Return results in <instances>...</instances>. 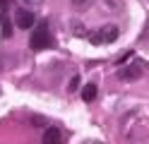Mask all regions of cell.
Wrapping results in <instances>:
<instances>
[{
    "instance_id": "obj_12",
    "label": "cell",
    "mask_w": 149,
    "mask_h": 144,
    "mask_svg": "<svg viewBox=\"0 0 149 144\" xmlns=\"http://www.w3.org/2000/svg\"><path fill=\"white\" fill-rule=\"evenodd\" d=\"M77 84H79V77H74V79L70 82V91H74V89H77Z\"/></svg>"
},
{
    "instance_id": "obj_7",
    "label": "cell",
    "mask_w": 149,
    "mask_h": 144,
    "mask_svg": "<svg viewBox=\"0 0 149 144\" xmlns=\"http://www.w3.org/2000/svg\"><path fill=\"white\" fill-rule=\"evenodd\" d=\"M91 5H94V0H72V7L74 10H87Z\"/></svg>"
},
{
    "instance_id": "obj_11",
    "label": "cell",
    "mask_w": 149,
    "mask_h": 144,
    "mask_svg": "<svg viewBox=\"0 0 149 144\" xmlns=\"http://www.w3.org/2000/svg\"><path fill=\"white\" fill-rule=\"evenodd\" d=\"M7 5H10V0H0V19L7 17Z\"/></svg>"
},
{
    "instance_id": "obj_3",
    "label": "cell",
    "mask_w": 149,
    "mask_h": 144,
    "mask_svg": "<svg viewBox=\"0 0 149 144\" xmlns=\"http://www.w3.org/2000/svg\"><path fill=\"white\" fill-rule=\"evenodd\" d=\"M15 24L19 26V29L34 26V12H31V10H24V7H17V12H15Z\"/></svg>"
},
{
    "instance_id": "obj_10",
    "label": "cell",
    "mask_w": 149,
    "mask_h": 144,
    "mask_svg": "<svg viewBox=\"0 0 149 144\" xmlns=\"http://www.w3.org/2000/svg\"><path fill=\"white\" fill-rule=\"evenodd\" d=\"M72 34H74V36H84V34H87L84 24H82V22H74V24H72Z\"/></svg>"
},
{
    "instance_id": "obj_13",
    "label": "cell",
    "mask_w": 149,
    "mask_h": 144,
    "mask_svg": "<svg viewBox=\"0 0 149 144\" xmlns=\"http://www.w3.org/2000/svg\"><path fill=\"white\" fill-rule=\"evenodd\" d=\"M5 70V63H3V58H0V72H3Z\"/></svg>"
},
{
    "instance_id": "obj_1",
    "label": "cell",
    "mask_w": 149,
    "mask_h": 144,
    "mask_svg": "<svg viewBox=\"0 0 149 144\" xmlns=\"http://www.w3.org/2000/svg\"><path fill=\"white\" fill-rule=\"evenodd\" d=\"M29 46H31V51H46V48L53 46V34H51L48 22H41V24H39V29L31 34Z\"/></svg>"
},
{
    "instance_id": "obj_8",
    "label": "cell",
    "mask_w": 149,
    "mask_h": 144,
    "mask_svg": "<svg viewBox=\"0 0 149 144\" xmlns=\"http://www.w3.org/2000/svg\"><path fill=\"white\" fill-rule=\"evenodd\" d=\"M0 22H3V36H5V38H10V36H12V24H10V19L3 17Z\"/></svg>"
},
{
    "instance_id": "obj_5",
    "label": "cell",
    "mask_w": 149,
    "mask_h": 144,
    "mask_svg": "<svg viewBox=\"0 0 149 144\" xmlns=\"http://www.w3.org/2000/svg\"><path fill=\"white\" fill-rule=\"evenodd\" d=\"M41 144H63V132L58 127H46L41 134Z\"/></svg>"
},
{
    "instance_id": "obj_14",
    "label": "cell",
    "mask_w": 149,
    "mask_h": 144,
    "mask_svg": "<svg viewBox=\"0 0 149 144\" xmlns=\"http://www.w3.org/2000/svg\"><path fill=\"white\" fill-rule=\"evenodd\" d=\"M87 144H94V142H87Z\"/></svg>"
},
{
    "instance_id": "obj_2",
    "label": "cell",
    "mask_w": 149,
    "mask_h": 144,
    "mask_svg": "<svg viewBox=\"0 0 149 144\" xmlns=\"http://www.w3.org/2000/svg\"><path fill=\"white\" fill-rule=\"evenodd\" d=\"M116 38H118V26L116 24H104L99 31L91 34L89 41L94 43V46H106V43H113Z\"/></svg>"
},
{
    "instance_id": "obj_9",
    "label": "cell",
    "mask_w": 149,
    "mask_h": 144,
    "mask_svg": "<svg viewBox=\"0 0 149 144\" xmlns=\"http://www.w3.org/2000/svg\"><path fill=\"white\" fill-rule=\"evenodd\" d=\"M41 3H43V0H19V5L24 10H34V7H39Z\"/></svg>"
},
{
    "instance_id": "obj_6",
    "label": "cell",
    "mask_w": 149,
    "mask_h": 144,
    "mask_svg": "<svg viewBox=\"0 0 149 144\" xmlns=\"http://www.w3.org/2000/svg\"><path fill=\"white\" fill-rule=\"evenodd\" d=\"M82 99L84 101H94L96 99V84H87L84 89H82Z\"/></svg>"
},
{
    "instance_id": "obj_4",
    "label": "cell",
    "mask_w": 149,
    "mask_h": 144,
    "mask_svg": "<svg viewBox=\"0 0 149 144\" xmlns=\"http://www.w3.org/2000/svg\"><path fill=\"white\" fill-rule=\"evenodd\" d=\"M118 77L123 82H132V79H139V77H142V65H130V67H123V70L118 72Z\"/></svg>"
}]
</instances>
